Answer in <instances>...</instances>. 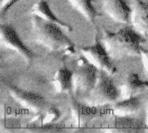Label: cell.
<instances>
[{"label":"cell","instance_id":"20","mask_svg":"<svg viewBox=\"0 0 148 133\" xmlns=\"http://www.w3.org/2000/svg\"><path fill=\"white\" fill-rule=\"evenodd\" d=\"M146 125H147V128H148V106H147V123H146Z\"/></svg>","mask_w":148,"mask_h":133},{"label":"cell","instance_id":"12","mask_svg":"<svg viewBox=\"0 0 148 133\" xmlns=\"http://www.w3.org/2000/svg\"><path fill=\"white\" fill-rule=\"evenodd\" d=\"M148 88V81L143 80L137 74H129L121 86L120 98L121 100L138 96Z\"/></svg>","mask_w":148,"mask_h":133},{"label":"cell","instance_id":"19","mask_svg":"<svg viewBox=\"0 0 148 133\" xmlns=\"http://www.w3.org/2000/svg\"><path fill=\"white\" fill-rule=\"evenodd\" d=\"M140 54H141V57H142L144 70L148 75V49H144V48H141Z\"/></svg>","mask_w":148,"mask_h":133},{"label":"cell","instance_id":"4","mask_svg":"<svg viewBox=\"0 0 148 133\" xmlns=\"http://www.w3.org/2000/svg\"><path fill=\"white\" fill-rule=\"evenodd\" d=\"M97 76V68L94 65L84 57L79 59L77 68L73 72L72 89L76 95L89 93L96 82Z\"/></svg>","mask_w":148,"mask_h":133},{"label":"cell","instance_id":"2","mask_svg":"<svg viewBox=\"0 0 148 133\" xmlns=\"http://www.w3.org/2000/svg\"><path fill=\"white\" fill-rule=\"evenodd\" d=\"M31 26L33 38L40 45L50 51L63 50L69 55L75 53L73 43L65 35L62 30V28L59 25L33 15Z\"/></svg>","mask_w":148,"mask_h":133},{"label":"cell","instance_id":"16","mask_svg":"<svg viewBox=\"0 0 148 133\" xmlns=\"http://www.w3.org/2000/svg\"><path fill=\"white\" fill-rule=\"evenodd\" d=\"M68 1L88 21L94 22L97 13L92 4V0H68Z\"/></svg>","mask_w":148,"mask_h":133},{"label":"cell","instance_id":"13","mask_svg":"<svg viewBox=\"0 0 148 133\" xmlns=\"http://www.w3.org/2000/svg\"><path fill=\"white\" fill-rule=\"evenodd\" d=\"M141 107V100L139 96L132 97L115 103L111 111L114 117H131L135 115Z\"/></svg>","mask_w":148,"mask_h":133},{"label":"cell","instance_id":"11","mask_svg":"<svg viewBox=\"0 0 148 133\" xmlns=\"http://www.w3.org/2000/svg\"><path fill=\"white\" fill-rule=\"evenodd\" d=\"M131 22L137 32L142 36H148V3L133 0Z\"/></svg>","mask_w":148,"mask_h":133},{"label":"cell","instance_id":"8","mask_svg":"<svg viewBox=\"0 0 148 133\" xmlns=\"http://www.w3.org/2000/svg\"><path fill=\"white\" fill-rule=\"evenodd\" d=\"M69 110L73 122L78 128L87 127L88 124L95 119L100 113L96 107L88 105H82L74 98H70Z\"/></svg>","mask_w":148,"mask_h":133},{"label":"cell","instance_id":"14","mask_svg":"<svg viewBox=\"0 0 148 133\" xmlns=\"http://www.w3.org/2000/svg\"><path fill=\"white\" fill-rule=\"evenodd\" d=\"M32 14L36 15L48 22L54 23L59 25L60 27L62 28V29H65L67 31H71V28L69 25L61 22L52 13V11L50 10L49 5L47 3V0H40L37 3H36L32 7Z\"/></svg>","mask_w":148,"mask_h":133},{"label":"cell","instance_id":"3","mask_svg":"<svg viewBox=\"0 0 148 133\" xmlns=\"http://www.w3.org/2000/svg\"><path fill=\"white\" fill-rule=\"evenodd\" d=\"M105 72L101 71L97 76L96 82L86 98V104L91 106H102L114 102L119 94L117 89Z\"/></svg>","mask_w":148,"mask_h":133},{"label":"cell","instance_id":"7","mask_svg":"<svg viewBox=\"0 0 148 133\" xmlns=\"http://www.w3.org/2000/svg\"><path fill=\"white\" fill-rule=\"evenodd\" d=\"M1 45L5 48L11 49L21 55L26 62H29L32 58V52L21 41L15 29L8 24L0 26Z\"/></svg>","mask_w":148,"mask_h":133},{"label":"cell","instance_id":"1","mask_svg":"<svg viewBox=\"0 0 148 133\" xmlns=\"http://www.w3.org/2000/svg\"><path fill=\"white\" fill-rule=\"evenodd\" d=\"M101 42L111 60H121L139 55L145 40L139 32L127 27L117 32L103 30Z\"/></svg>","mask_w":148,"mask_h":133},{"label":"cell","instance_id":"17","mask_svg":"<svg viewBox=\"0 0 148 133\" xmlns=\"http://www.w3.org/2000/svg\"><path fill=\"white\" fill-rule=\"evenodd\" d=\"M27 132H62V128L56 124L51 125H29L26 129Z\"/></svg>","mask_w":148,"mask_h":133},{"label":"cell","instance_id":"9","mask_svg":"<svg viewBox=\"0 0 148 133\" xmlns=\"http://www.w3.org/2000/svg\"><path fill=\"white\" fill-rule=\"evenodd\" d=\"M146 124L131 117H115V119L104 125L102 132H140L146 130Z\"/></svg>","mask_w":148,"mask_h":133},{"label":"cell","instance_id":"6","mask_svg":"<svg viewBox=\"0 0 148 133\" xmlns=\"http://www.w3.org/2000/svg\"><path fill=\"white\" fill-rule=\"evenodd\" d=\"M9 93L22 107L37 114L47 107L45 99L35 93L21 90L16 87H9Z\"/></svg>","mask_w":148,"mask_h":133},{"label":"cell","instance_id":"18","mask_svg":"<svg viewBox=\"0 0 148 133\" xmlns=\"http://www.w3.org/2000/svg\"><path fill=\"white\" fill-rule=\"evenodd\" d=\"M20 0H2L1 1V5H0V14L2 16L4 15L8 11V10L13 6L16 3H17Z\"/></svg>","mask_w":148,"mask_h":133},{"label":"cell","instance_id":"10","mask_svg":"<svg viewBox=\"0 0 148 133\" xmlns=\"http://www.w3.org/2000/svg\"><path fill=\"white\" fill-rule=\"evenodd\" d=\"M102 9L116 23L127 24L131 20L132 10L125 0H102Z\"/></svg>","mask_w":148,"mask_h":133},{"label":"cell","instance_id":"5","mask_svg":"<svg viewBox=\"0 0 148 133\" xmlns=\"http://www.w3.org/2000/svg\"><path fill=\"white\" fill-rule=\"evenodd\" d=\"M81 52L83 57L100 71H103L108 75H113L116 73V68L111 62V58L105 47L101 43H97L91 47L82 48Z\"/></svg>","mask_w":148,"mask_h":133},{"label":"cell","instance_id":"15","mask_svg":"<svg viewBox=\"0 0 148 133\" xmlns=\"http://www.w3.org/2000/svg\"><path fill=\"white\" fill-rule=\"evenodd\" d=\"M73 72L66 68H60L54 76L53 86L57 93H64L69 92L73 88L72 83Z\"/></svg>","mask_w":148,"mask_h":133}]
</instances>
